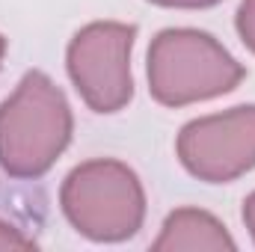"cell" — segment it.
Segmentation results:
<instances>
[{"label":"cell","mask_w":255,"mask_h":252,"mask_svg":"<svg viewBox=\"0 0 255 252\" xmlns=\"http://www.w3.org/2000/svg\"><path fill=\"white\" fill-rule=\"evenodd\" d=\"M181 166L208 184H229L255 169V104L202 116L181 127L175 142Z\"/></svg>","instance_id":"5b68a950"},{"label":"cell","mask_w":255,"mask_h":252,"mask_svg":"<svg viewBox=\"0 0 255 252\" xmlns=\"http://www.w3.org/2000/svg\"><path fill=\"white\" fill-rule=\"evenodd\" d=\"M136 27L119 21H95L74 33L65 65L74 89L95 113H119L133 98L130 48Z\"/></svg>","instance_id":"277c9868"},{"label":"cell","mask_w":255,"mask_h":252,"mask_svg":"<svg viewBox=\"0 0 255 252\" xmlns=\"http://www.w3.org/2000/svg\"><path fill=\"white\" fill-rule=\"evenodd\" d=\"M244 74L247 68L202 30H163L148 48V92L163 107H187L226 95Z\"/></svg>","instance_id":"7a4b0ae2"},{"label":"cell","mask_w":255,"mask_h":252,"mask_svg":"<svg viewBox=\"0 0 255 252\" xmlns=\"http://www.w3.org/2000/svg\"><path fill=\"white\" fill-rule=\"evenodd\" d=\"M154 252H235L238 244L226 226L199 208H178L166 217L160 238L151 244Z\"/></svg>","instance_id":"8992f818"},{"label":"cell","mask_w":255,"mask_h":252,"mask_svg":"<svg viewBox=\"0 0 255 252\" xmlns=\"http://www.w3.org/2000/svg\"><path fill=\"white\" fill-rule=\"evenodd\" d=\"M3 54H6V39L0 36V65H3Z\"/></svg>","instance_id":"8fae6325"},{"label":"cell","mask_w":255,"mask_h":252,"mask_svg":"<svg viewBox=\"0 0 255 252\" xmlns=\"http://www.w3.org/2000/svg\"><path fill=\"white\" fill-rule=\"evenodd\" d=\"M244 223H247V229L253 235V244H255V190L247 196V202H244Z\"/></svg>","instance_id":"30bf717a"},{"label":"cell","mask_w":255,"mask_h":252,"mask_svg":"<svg viewBox=\"0 0 255 252\" xmlns=\"http://www.w3.org/2000/svg\"><path fill=\"white\" fill-rule=\"evenodd\" d=\"M71 107L45 71H27L0 104V169L12 178H42L71 142Z\"/></svg>","instance_id":"6da1fadb"},{"label":"cell","mask_w":255,"mask_h":252,"mask_svg":"<svg viewBox=\"0 0 255 252\" xmlns=\"http://www.w3.org/2000/svg\"><path fill=\"white\" fill-rule=\"evenodd\" d=\"M60 205L71 229L95 244L128 241L145 220V193L136 172L110 157L74 166L63 181Z\"/></svg>","instance_id":"3957f363"},{"label":"cell","mask_w":255,"mask_h":252,"mask_svg":"<svg viewBox=\"0 0 255 252\" xmlns=\"http://www.w3.org/2000/svg\"><path fill=\"white\" fill-rule=\"evenodd\" d=\"M154 6H169V9H208L217 6L220 0H148Z\"/></svg>","instance_id":"9c48e42d"},{"label":"cell","mask_w":255,"mask_h":252,"mask_svg":"<svg viewBox=\"0 0 255 252\" xmlns=\"http://www.w3.org/2000/svg\"><path fill=\"white\" fill-rule=\"evenodd\" d=\"M30 247H36V244L30 238H24L15 226L0 220V250H30Z\"/></svg>","instance_id":"ba28073f"},{"label":"cell","mask_w":255,"mask_h":252,"mask_svg":"<svg viewBox=\"0 0 255 252\" xmlns=\"http://www.w3.org/2000/svg\"><path fill=\"white\" fill-rule=\"evenodd\" d=\"M238 33H241L244 45L255 54V0H241V9H238Z\"/></svg>","instance_id":"52a82bcc"}]
</instances>
